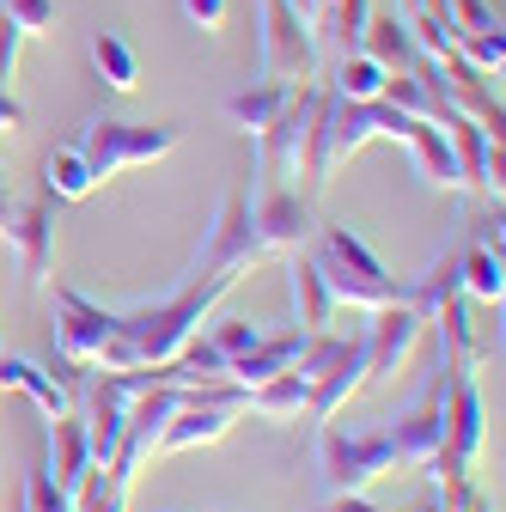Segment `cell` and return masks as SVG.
I'll return each mask as SVG.
<instances>
[{"instance_id":"1","label":"cell","mask_w":506,"mask_h":512,"mask_svg":"<svg viewBox=\"0 0 506 512\" xmlns=\"http://www.w3.org/2000/svg\"><path fill=\"white\" fill-rule=\"evenodd\" d=\"M311 256H318V269L336 293V305H360V311H378V305H391L403 299V287L391 281V269L372 256V244L348 226V220H318V232H311L305 244Z\"/></svg>"},{"instance_id":"2","label":"cell","mask_w":506,"mask_h":512,"mask_svg":"<svg viewBox=\"0 0 506 512\" xmlns=\"http://www.w3.org/2000/svg\"><path fill=\"white\" fill-rule=\"evenodd\" d=\"M183 141V128L177 122H116V116H92L86 122V135H80V159L92 165V177H116V171H129V165H153L165 153H177Z\"/></svg>"},{"instance_id":"3","label":"cell","mask_w":506,"mask_h":512,"mask_svg":"<svg viewBox=\"0 0 506 512\" xmlns=\"http://www.w3.org/2000/svg\"><path fill=\"white\" fill-rule=\"evenodd\" d=\"M318 470H324L330 494H366L385 470H397V458H391L385 427L378 433H342L336 421H324L318 427Z\"/></svg>"},{"instance_id":"4","label":"cell","mask_w":506,"mask_h":512,"mask_svg":"<svg viewBox=\"0 0 506 512\" xmlns=\"http://www.w3.org/2000/svg\"><path fill=\"white\" fill-rule=\"evenodd\" d=\"M250 232H257L263 256H293L318 232V208H311V196L299 183H257V196H250Z\"/></svg>"},{"instance_id":"5","label":"cell","mask_w":506,"mask_h":512,"mask_svg":"<svg viewBox=\"0 0 506 512\" xmlns=\"http://www.w3.org/2000/svg\"><path fill=\"white\" fill-rule=\"evenodd\" d=\"M257 68H263V80H311L318 74V37L299 25V13L287 7V0H263Z\"/></svg>"},{"instance_id":"6","label":"cell","mask_w":506,"mask_h":512,"mask_svg":"<svg viewBox=\"0 0 506 512\" xmlns=\"http://www.w3.org/2000/svg\"><path fill=\"white\" fill-rule=\"evenodd\" d=\"M427 68V80H433V92L446 98V110L452 116H470V122H482L488 135H500V86H494V74H482V68H470V61L452 49V55H439V61H421Z\"/></svg>"},{"instance_id":"7","label":"cell","mask_w":506,"mask_h":512,"mask_svg":"<svg viewBox=\"0 0 506 512\" xmlns=\"http://www.w3.org/2000/svg\"><path fill=\"white\" fill-rule=\"evenodd\" d=\"M391 458L397 464H427L439 445H446V366H433V378L421 384V397L385 427Z\"/></svg>"},{"instance_id":"8","label":"cell","mask_w":506,"mask_h":512,"mask_svg":"<svg viewBox=\"0 0 506 512\" xmlns=\"http://www.w3.org/2000/svg\"><path fill=\"white\" fill-rule=\"evenodd\" d=\"M110 336H116V311L92 305L68 281H55V354H68L80 366H98V354H104Z\"/></svg>"},{"instance_id":"9","label":"cell","mask_w":506,"mask_h":512,"mask_svg":"<svg viewBox=\"0 0 506 512\" xmlns=\"http://www.w3.org/2000/svg\"><path fill=\"white\" fill-rule=\"evenodd\" d=\"M311 98H318V80H299V92L287 98V110L263 128V135H257V165H263V183H293V177H299Z\"/></svg>"},{"instance_id":"10","label":"cell","mask_w":506,"mask_h":512,"mask_svg":"<svg viewBox=\"0 0 506 512\" xmlns=\"http://www.w3.org/2000/svg\"><path fill=\"white\" fill-rule=\"evenodd\" d=\"M372 378V366H366V336L354 330V336H342V348H336V360L311 378V391H305V421L311 427H324V421H336L342 409H348V397L360 391V384Z\"/></svg>"},{"instance_id":"11","label":"cell","mask_w":506,"mask_h":512,"mask_svg":"<svg viewBox=\"0 0 506 512\" xmlns=\"http://www.w3.org/2000/svg\"><path fill=\"white\" fill-rule=\"evenodd\" d=\"M421 330H427V317L409 305V299H391V305H378L372 311V324H360V336H366V366H372V378H391L409 354H415V342H421Z\"/></svg>"},{"instance_id":"12","label":"cell","mask_w":506,"mask_h":512,"mask_svg":"<svg viewBox=\"0 0 506 512\" xmlns=\"http://www.w3.org/2000/svg\"><path fill=\"white\" fill-rule=\"evenodd\" d=\"M7 244L19 250L25 281H43V275H49V256H55V196L19 202V214H13V226H7Z\"/></svg>"},{"instance_id":"13","label":"cell","mask_w":506,"mask_h":512,"mask_svg":"<svg viewBox=\"0 0 506 512\" xmlns=\"http://www.w3.org/2000/svg\"><path fill=\"white\" fill-rule=\"evenodd\" d=\"M49 476L61 482V494L74 500V488L98 470V458H92V439H86V421L68 409V415H49Z\"/></svg>"},{"instance_id":"14","label":"cell","mask_w":506,"mask_h":512,"mask_svg":"<svg viewBox=\"0 0 506 512\" xmlns=\"http://www.w3.org/2000/svg\"><path fill=\"white\" fill-rule=\"evenodd\" d=\"M287 281H293L299 330H330L342 305H336V293H330V281H324V269H318V256H311V250H293V256H287Z\"/></svg>"},{"instance_id":"15","label":"cell","mask_w":506,"mask_h":512,"mask_svg":"<svg viewBox=\"0 0 506 512\" xmlns=\"http://www.w3.org/2000/svg\"><path fill=\"white\" fill-rule=\"evenodd\" d=\"M458 293H464L470 305L500 311V293H506V263H500V244H494V238H476L470 250H458Z\"/></svg>"},{"instance_id":"16","label":"cell","mask_w":506,"mask_h":512,"mask_svg":"<svg viewBox=\"0 0 506 512\" xmlns=\"http://www.w3.org/2000/svg\"><path fill=\"white\" fill-rule=\"evenodd\" d=\"M305 336L311 330H281V336H257V348H244L232 366H226V378L232 384H244V391H250V384H263V378H275V372H287L293 360H299V348H305Z\"/></svg>"},{"instance_id":"17","label":"cell","mask_w":506,"mask_h":512,"mask_svg":"<svg viewBox=\"0 0 506 512\" xmlns=\"http://www.w3.org/2000/svg\"><path fill=\"white\" fill-rule=\"evenodd\" d=\"M354 49H360V55H372L385 74H409L415 61H421L397 7H391V13H366V31H360V43H354Z\"/></svg>"},{"instance_id":"18","label":"cell","mask_w":506,"mask_h":512,"mask_svg":"<svg viewBox=\"0 0 506 512\" xmlns=\"http://www.w3.org/2000/svg\"><path fill=\"white\" fill-rule=\"evenodd\" d=\"M0 391L31 397L43 415H68V409H74V391H61L55 372H49L43 360H19V354H0Z\"/></svg>"},{"instance_id":"19","label":"cell","mask_w":506,"mask_h":512,"mask_svg":"<svg viewBox=\"0 0 506 512\" xmlns=\"http://www.w3.org/2000/svg\"><path fill=\"white\" fill-rule=\"evenodd\" d=\"M403 147H409V159H415V171H421L427 189H464V171H458V153H452V141H446V128L421 122Z\"/></svg>"},{"instance_id":"20","label":"cell","mask_w":506,"mask_h":512,"mask_svg":"<svg viewBox=\"0 0 506 512\" xmlns=\"http://www.w3.org/2000/svg\"><path fill=\"white\" fill-rule=\"evenodd\" d=\"M293 92H299V80H257L250 92H232V98H226V116L244 128V135H263V128L287 110Z\"/></svg>"},{"instance_id":"21","label":"cell","mask_w":506,"mask_h":512,"mask_svg":"<svg viewBox=\"0 0 506 512\" xmlns=\"http://www.w3.org/2000/svg\"><path fill=\"white\" fill-rule=\"evenodd\" d=\"M305 391L311 384L287 366L263 384H250V415H263V421H305Z\"/></svg>"},{"instance_id":"22","label":"cell","mask_w":506,"mask_h":512,"mask_svg":"<svg viewBox=\"0 0 506 512\" xmlns=\"http://www.w3.org/2000/svg\"><path fill=\"white\" fill-rule=\"evenodd\" d=\"M92 61H98V74H104L110 92L129 98L141 86V61H135V49H129V37H122V31H98L92 37Z\"/></svg>"},{"instance_id":"23","label":"cell","mask_w":506,"mask_h":512,"mask_svg":"<svg viewBox=\"0 0 506 512\" xmlns=\"http://www.w3.org/2000/svg\"><path fill=\"white\" fill-rule=\"evenodd\" d=\"M92 189H98V177H92V165H86L74 147H61V153L43 159V196H55V202H80V196H92Z\"/></svg>"},{"instance_id":"24","label":"cell","mask_w":506,"mask_h":512,"mask_svg":"<svg viewBox=\"0 0 506 512\" xmlns=\"http://www.w3.org/2000/svg\"><path fill=\"white\" fill-rule=\"evenodd\" d=\"M403 299L427 317V324H433V311L446 305V299H458V256H439L427 275H415V287H403Z\"/></svg>"},{"instance_id":"25","label":"cell","mask_w":506,"mask_h":512,"mask_svg":"<svg viewBox=\"0 0 506 512\" xmlns=\"http://www.w3.org/2000/svg\"><path fill=\"white\" fill-rule=\"evenodd\" d=\"M336 98H378L385 92V68H378L372 55H360V49H348L342 55V68H336V86H330Z\"/></svg>"},{"instance_id":"26","label":"cell","mask_w":506,"mask_h":512,"mask_svg":"<svg viewBox=\"0 0 506 512\" xmlns=\"http://www.w3.org/2000/svg\"><path fill=\"white\" fill-rule=\"evenodd\" d=\"M415 512H488V494H482L470 476H458V482H433V494H427Z\"/></svg>"},{"instance_id":"27","label":"cell","mask_w":506,"mask_h":512,"mask_svg":"<svg viewBox=\"0 0 506 512\" xmlns=\"http://www.w3.org/2000/svg\"><path fill=\"white\" fill-rule=\"evenodd\" d=\"M366 13H372V0H330V25H324V37L348 55V49L360 43V31H366Z\"/></svg>"},{"instance_id":"28","label":"cell","mask_w":506,"mask_h":512,"mask_svg":"<svg viewBox=\"0 0 506 512\" xmlns=\"http://www.w3.org/2000/svg\"><path fill=\"white\" fill-rule=\"evenodd\" d=\"M458 55L482 74H500L506 68V31H470V37H458Z\"/></svg>"},{"instance_id":"29","label":"cell","mask_w":506,"mask_h":512,"mask_svg":"<svg viewBox=\"0 0 506 512\" xmlns=\"http://www.w3.org/2000/svg\"><path fill=\"white\" fill-rule=\"evenodd\" d=\"M19 512H74V500L61 494V482L49 476V464H37L31 476H25V506Z\"/></svg>"},{"instance_id":"30","label":"cell","mask_w":506,"mask_h":512,"mask_svg":"<svg viewBox=\"0 0 506 512\" xmlns=\"http://www.w3.org/2000/svg\"><path fill=\"white\" fill-rule=\"evenodd\" d=\"M0 13H7L25 37H49L55 19H61V13H55V0H0Z\"/></svg>"},{"instance_id":"31","label":"cell","mask_w":506,"mask_h":512,"mask_svg":"<svg viewBox=\"0 0 506 512\" xmlns=\"http://www.w3.org/2000/svg\"><path fill=\"white\" fill-rule=\"evenodd\" d=\"M257 336H263V330L250 324V317H220V324L208 330V342H214V348L226 354V366H232V360H238L244 348H257Z\"/></svg>"},{"instance_id":"32","label":"cell","mask_w":506,"mask_h":512,"mask_svg":"<svg viewBox=\"0 0 506 512\" xmlns=\"http://www.w3.org/2000/svg\"><path fill=\"white\" fill-rule=\"evenodd\" d=\"M446 13H452L458 37H470V31H500V0H446Z\"/></svg>"},{"instance_id":"33","label":"cell","mask_w":506,"mask_h":512,"mask_svg":"<svg viewBox=\"0 0 506 512\" xmlns=\"http://www.w3.org/2000/svg\"><path fill=\"white\" fill-rule=\"evenodd\" d=\"M183 19H189V25H202V31L214 37V31L226 25V0H183Z\"/></svg>"},{"instance_id":"34","label":"cell","mask_w":506,"mask_h":512,"mask_svg":"<svg viewBox=\"0 0 506 512\" xmlns=\"http://www.w3.org/2000/svg\"><path fill=\"white\" fill-rule=\"evenodd\" d=\"M19 43H25V31L7 19V13H0V86H7L13 80V61H19Z\"/></svg>"},{"instance_id":"35","label":"cell","mask_w":506,"mask_h":512,"mask_svg":"<svg viewBox=\"0 0 506 512\" xmlns=\"http://www.w3.org/2000/svg\"><path fill=\"white\" fill-rule=\"evenodd\" d=\"M13 128H25V104L0 86V135H13Z\"/></svg>"},{"instance_id":"36","label":"cell","mask_w":506,"mask_h":512,"mask_svg":"<svg viewBox=\"0 0 506 512\" xmlns=\"http://www.w3.org/2000/svg\"><path fill=\"white\" fill-rule=\"evenodd\" d=\"M324 512H385V506H372L366 494H330V506Z\"/></svg>"},{"instance_id":"37","label":"cell","mask_w":506,"mask_h":512,"mask_svg":"<svg viewBox=\"0 0 506 512\" xmlns=\"http://www.w3.org/2000/svg\"><path fill=\"white\" fill-rule=\"evenodd\" d=\"M13 214H19V202H13V189H7V177H0V238H7Z\"/></svg>"},{"instance_id":"38","label":"cell","mask_w":506,"mask_h":512,"mask_svg":"<svg viewBox=\"0 0 506 512\" xmlns=\"http://www.w3.org/2000/svg\"><path fill=\"white\" fill-rule=\"evenodd\" d=\"M415 7H421V0H397V13H403V19H409V13H415Z\"/></svg>"}]
</instances>
